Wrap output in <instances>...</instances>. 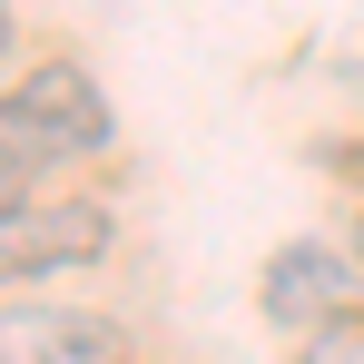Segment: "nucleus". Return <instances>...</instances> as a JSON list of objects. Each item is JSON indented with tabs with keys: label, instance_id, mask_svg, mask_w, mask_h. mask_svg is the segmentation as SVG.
Masks as SVG:
<instances>
[{
	"label": "nucleus",
	"instance_id": "4",
	"mask_svg": "<svg viewBox=\"0 0 364 364\" xmlns=\"http://www.w3.org/2000/svg\"><path fill=\"white\" fill-rule=\"evenodd\" d=\"M0 364H128V325L99 305L10 296L0 305Z\"/></svg>",
	"mask_w": 364,
	"mask_h": 364
},
{
	"label": "nucleus",
	"instance_id": "7",
	"mask_svg": "<svg viewBox=\"0 0 364 364\" xmlns=\"http://www.w3.org/2000/svg\"><path fill=\"white\" fill-rule=\"evenodd\" d=\"M0 60H10V0H0Z\"/></svg>",
	"mask_w": 364,
	"mask_h": 364
},
{
	"label": "nucleus",
	"instance_id": "6",
	"mask_svg": "<svg viewBox=\"0 0 364 364\" xmlns=\"http://www.w3.org/2000/svg\"><path fill=\"white\" fill-rule=\"evenodd\" d=\"M20 207H30V178H20V168H0V227H10Z\"/></svg>",
	"mask_w": 364,
	"mask_h": 364
},
{
	"label": "nucleus",
	"instance_id": "1",
	"mask_svg": "<svg viewBox=\"0 0 364 364\" xmlns=\"http://www.w3.org/2000/svg\"><path fill=\"white\" fill-rule=\"evenodd\" d=\"M119 246V217L99 197H30L0 227V286H40V276H79Z\"/></svg>",
	"mask_w": 364,
	"mask_h": 364
},
{
	"label": "nucleus",
	"instance_id": "2",
	"mask_svg": "<svg viewBox=\"0 0 364 364\" xmlns=\"http://www.w3.org/2000/svg\"><path fill=\"white\" fill-rule=\"evenodd\" d=\"M355 246H325V237H286L266 266H256V305H266V325H286V335H315V325H335V315H355Z\"/></svg>",
	"mask_w": 364,
	"mask_h": 364
},
{
	"label": "nucleus",
	"instance_id": "3",
	"mask_svg": "<svg viewBox=\"0 0 364 364\" xmlns=\"http://www.w3.org/2000/svg\"><path fill=\"white\" fill-rule=\"evenodd\" d=\"M10 119L30 128L50 158H99V148L119 138L109 99H99V79H89L79 60H30L20 79H10Z\"/></svg>",
	"mask_w": 364,
	"mask_h": 364
},
{
	"label": "nucleus",
	"instance_id": "5",
	"mask_svg": "<svg viewBox=\"0 0 364 364\" xmlns=\"http://www.w3.org/2000/svg\"><path fill=\"white\" fill-rule=\"evenodd\" d=\"M296 364H364V305L335 315V325H315V335L296 345Z\"/></svg>",
	"mask_w": 364,
	"mask_h": 364
},
{
	"label": "nucleus",
	"instance_id": "8",
	"mask_svg": "<svg viewBox=\"0 0 364 364\" xmlns=\"http://www.w3.org/2000/svg\"><path fill=\"white\" fill-rule=\"evenodd\" d=\"M355 266H364V217H355Z\"/></svg>",
	"mask_w": 364,
	"mask_h": 364
}]
</instances>
